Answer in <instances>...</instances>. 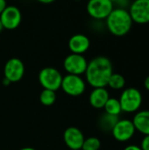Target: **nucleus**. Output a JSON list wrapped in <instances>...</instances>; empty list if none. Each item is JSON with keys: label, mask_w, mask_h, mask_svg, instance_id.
<instances>
[{"label": "nucleus", "mask_w": 149, "mask_h": 150, "mask_svg": "<svg viewBox=\"0 0 149 150\" xmlns=\"http://www.w3.org/2000/svg\"><path fill=\"white\" fill-rule=\"evenodd\" d=\"M113 68L112 62L105 56H97L90 62L85 71V76L88 83L93 88H105Z\"/></svg>", "instance_id": "1"}, {"label": "nucleus", "mask_w": 149, "mask_h": 150, "mask_svg": "<svg viewBox=\"0 0 149 150\" xmlns=\"http://www.w3.org/2000/svg\"><path fill=\"white\" fill-rule=\"evenodd\" d=\"M105 23L108 31L117 37L126 35L133 24L128 10L119 7L112 11L105 18Z\"/></svg>", "instance_id": "2"}, {"label": "nucleus", "mask_w": 149, "mask_h": 150, "mask_svg": "<svg viewBox=\"0 0 149 150\" xmlns=\"http://www.w3.org/2000/svg\"><path fill=\"white\" fill-rule=\"evenodd\" d=\"M142 99L141 92L138 89L131 87L123 91L119 100L122 112L132 113L137 112L141 108Z\"/></svg>", "instance_id": "3"}, {"label": "nucleus", "mask_w": 149, "mask_h": 150, "mask_svg": "<svg viewBox=\"0 0 149 150\" xmlns=\"http://www.w3.org/2000/svg\"><path fill=\"white\" fill-rule=\"evenodd\" d=\"M62 77L60 71L52 67H46L39 73V82L40 85L44 89L54 91L61 88Z\"/></svg>", "instance_id": "4"}, {"label": "nucleus", "mask_w": 149, "mask_h": 150, "mask_svg": "<svg viewBox=\"0 0 149 150\" xmlns=\"http://www.w3.org/2000/svg\"><path fill=\"white\" fill-rule=\"evenodd\" d=\"M61 88L68 96L78 97L85 91L86 84L80 76L68 74L62 77Z\"/></svg>", "instance_id": "5"}, {"label": "nucleus", "mask_w": 149, "mask_h": 150, "mask_svg": "<svg viewBox=\"0 0 149 150\" xmlns=\"http://www.w3.org/2000/svg\"><path fill=\"white\" fill-rule=\"evenodd\" d=\"M113 3L110 0H89L87 12L94 19H105L113 10Z\"/></svg>", "instance_id": "6"}, {"label": "nucleus", "mask_w": 149, "mask_h": 150, "mask_svg": "<svg viewBox=\"0 0 149 150\" xmlns=\"http://www.w3.org/2000/svg\"><path fill=\"white\" fill-rule=\"evenodd\" d=\"M133 23L145 25L149 23V0H134L128 10Z\"/></svg>", "instance_id": "7"}, {"label": "nucleus", "mask_w": 149, "mask_h": 150, "mask_svg": "<svg viewBox=\"0 0 149 150\" xmlns=\"http://www.w3.org/2000/svg\"><path fill=\"white\" fill-rule=\"evenodd\" d=\"M88 62L83 54H68L63 62L64 69L70 75L81 76L85 73Z\"/></svg>", "instance_id": "8"}, {"label": "nucleus", "mask_w": 149, "mask_h": 150, "mask_svg": "<svg viewBox=\"0 0 149 150\" xmlns=\"http://www.w3.org/2000/svg\"><path fill=\"white\" fill-rule=\"evenodd\" d=\"M135 127L130 120H119L117 124L112 130V134L115 140L120 142H125L131 140L135 134Z\"/></svg>", "instance_id": "9"}, {"label": "nucleus", "mask_w": 149, "mask_h": 150, "mask_svg": "<svg viewBox=\"0 0 149 150\" xmlns=\"http://www.w3.org/2000/svg\"><path fill=\"white\" fill-rule=\"evenodd\" d=\"M0 20L4 29L14 30L21 23L22 15L19 9L14 5H8L0 14Z\"/></svg>", "instance_id": "10"}, {"label": "nucleus", "mask_w": 149, "mask_h": 150, "mask_svg": "<svg viewBox=\"0 0 149 150\" xmlns=\"http://www.w3.org/2000/svg\"><path fill=\"white\" fill-rule=\"evenodd\" d=\"M25 74V65L18 58H11L4 68V75L11 83H16L22 79Z\"/></svg>", "instance_id": "11"}, {"label": "nucleus", "mask_w": 149, "mask_h": 150, "mask_svg": "<svg viewBox=\"0 0 149 150\" xmlns=\"http://www.w3.org/2000/svg\"><path fill=\"white\" fill-rule=\"evenodd\" d=\"M63 139L68 149L71 150H79L82 149L85 138L80 129L75 127H70L64 131Z\"/></svg>", "instance_id": "12"}, {"label": "nucleus", "mask_w": 149, "mask_h": 150, "mask_svg": "<svg viewBox=\"0 0 149 150\" xmlns=\"http://www.w3.org/2000/svg\"><path fill=\"white\" fill-rule=\"evenodd\" d=\"M68 46L71 53L83 54L90 48V41L86 35L83 33H76L70 37Z\"/></svg>", "instance_id": "13"}, {"label": "nucleus", "mask_w": 149, "mask_h": 150, "mask_svg": "<svg viewBox=\"0 0 149 150\" xmlns=\"http://www.w3.org/2000/svg\"><path fill=\"white\" fill-rule=\"evenodd\" d=\"M109 98V92L105 88H94L90 94L89 101L92 107L96 109H102Z\"/></svg>", "instance_id": "14"}, {"label": "nucleus", "mask_w": 149, "mask_h": 150, "mask_svg": "<svg viewBox=\"0 0 149 150\" xmlns=\"http://www.w3.org/2000/svg\"><path fill=\"white\" fill-rule=\"evenodd\" d=\"M132 121L137 131L144 135H149V110L138 112Z\"/></svg>", "instance_id": "15"}, {"label": "nucleus", "mask_w": 149, "mask_h": 150, "mask_svg": "<svg viewBox=\"0 0 149 150\" xmlns=\"http://www.w3.org/2000/svg\"><path fill=\"white\" fill-rule=\"evenodd\" d=\"M119 116L112 115L105 112L98 120V127L104 132H112L114 126L119 121Z\"/></svg>", "instance_id": "16"}, {"label": "nucleus", "mask_w": 149, "mask_h": 150, "mask_svg": "<svg viewBox=\"0 0 149 150\" xmlns=\"http://www.w3.org/2000/svg\"><path fill=\"white\" fill-rule=\"evenodd\" d=\"M104 108L106 113L115 115V116H119L122 112L119 100L114 98H110L107 100L106 104L105 105Z\"/></svg>", "instance_id": "17"}, {"label": "nucleus", "mask_w": 149, "mask_h": 150, "mask_svg": "<svg viewBox=\"0 0 149 150\" xmlns=\"http://www.w3.org/2000/svg\"><path fill=\"white\" fill-rule=\"evenodd\" d=\"M126 85L125 77L118 73H112L109 78L107 86H109L112 90H121Z\"/></svg>", "instance_id": "18"}, {"label": "nucleus", "mask_w": 149, "mask_h": 150, "mask_svg": "<svg viewBox=\"0 0 149 150\" xmlns=\"http://www.w3.org/2000/svg\"><path fill=\"white\" fill-rule=\"evenodd\" d=\"M56 100V94L55 91L51 90L44 89L40 95V101L42 105L46 106H50L54 104Z\"/></svg>", "instance_id": "19"}, {"label": "nucleus", "mask_w": 149, "mask_h": 150, "mask_svg": "<svg viewBox=\"0 0 149 150\" xmlns=\"http://www.w3.org/2000/svg\"><path fill=\"white\" fill-rule=\"evenodd\" d=\"M101 147V142L97 137H89L84 139L82 146V150H99Z\"/></svg>", "instance_id": "20"}, {"label": "nucleus", "mask_w": 149, "mask_h": 150, "mask_svg": "<svg viewBox=\"0 0 149 150\" xmlns=\"http://www.w3.org/2000/svg\"><path fill=\"white\" fill-rule=\"evenodd\" d=\"M141 149L142 150H149V135H145L141 141Z\"/></svg>", "instance_id": "21"}, {"label": "nucleus", "mask_w": 149, "mask_h": 150, "mask_svg": "<svg viewBox=\"0 0 149 150\" xmlns=\"http://www.w3.org/2000/svg\"><path fill=\"white\" fill-rule=\"evenodd\" d=\"M116 4H119V8L126 9L127 6H130V0H118Z\"/></svg>", "instance_id": "22"}, {"label": "nucleus", "mask_w": 149, "mask_h": 150, "mask_svg": "<svg viewBox=\"0 0 149 150\" xmlns=\"http://www.w3.org/2000/svg\"><path fill=\"white\" fill-rule=\"evenodd\" d=\"M124 150H142L141 149V147L137 146V145H128L127 147L125 148Z\"/></svg>", "instance_id": "23"}, {"label": "nucleus", "mask_w": 149, "mask_h": 150, "mask_svg": "<svg viewBox=\"0 0 149 150\" xmlns=\"http://www.w3.org/2000/svg\"><path fill=\"white\" fill-rule=\"evenodd\" d=\"M6 1L5 0H0V14L3 12V11L6 8Z\"/></svg>", "instance_id": "24"}, {"label": "nucleus", "mask_w": 149, "mask_h": 150, "mask_svg": "<svg viewBox=\"0 0 149 150\" xmlns=\"http://www.w3.org/2000/svg\"><path fill=\"white\" fill-rule=\"evenodd\" d=\"M144 86H145V88L149 91V76L145 79V81H144Z\"/></svg>", "instance_id": "25"}, {"label": "nucleus", "mask_w": 149, "mask_h": 150, "mask_svg": "<svg viewBox=\"0 0 149 150\" xmlns=\"http://www.w3.org/2000/svg\"><path fill=\"white\" fill-rule=\"evenodd\" d=\"M2 83H3L4 86H8V85L11 84V83L8 79H6L5 77H4V79H3V81H2Z\"/></svg>", "instance_id": "26"}, {"label": "nucleus", "mask_w": 149, "mask_h": 150, "mask_svg": "<svg viewBox=\"0 0 149 150\" xmlns=\"http://www.w3.org/2000/svg\"><path fill=\"white\" fill-rule=\"evenodd\" d=\"M39 1L40 3H42V4H51L53 2H54L55 0H37Z\"/></svg>", "instance_id": "27"}, {"label": "nucleus", "mask_w": 149, "mask_h": 150, "mask_svg": "<svg viewBox=\"0 0 149 150\" xmlns=\"http://www.w3.org/2000/svg\"><path fill=\"white\" fill-rule=\"evenodd\" d=\"M20 150H36V149H32V148H29V147H27V148H23V149H21Z\"/></svg>", "instance_id": "28"}, {"label": "nucleus", "mask_w": 149, "mask_h": 150, "mask_svg": "<svg viewBox=\"0 0 149 150\" xmlns=\"http://www.w3.org/2000/svg\"><path fill=\"white\" fill-rule=\"evenodd\" d=\"M3 30H4V26H3V24H2V22H1V20H0V33H1Z\"/></svg>", "instance_id": "29"}, {"label": "nucleus", "mask_w": 149, "mask_h": 150, "mask_svg": "<svg viewBox=\"0 0 149 150\" xmlns=\"http://www.w3.org/2000/svg\"><path fill=\"white\" fill-rule=\"evenodd\" d=\"M110 1H111L112 3H113V4H114V3H116V2H117L118 0H110Z\"/></svg>", "instance_id": "30"}, {"label": "nucleus", "mask_w": 149, "mask_h": 150, "mask_svg": "<svg viewBox=\"0 0 149 150\" xmlns=\"http://www.w3.org/2000/svg\"><path fill=\"white\" fill-rule=\"evenodd\" d=\"M75 1H81V0H75Z\"/></svg>", "instance_id": "31"}]
</instances>
